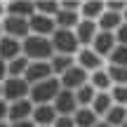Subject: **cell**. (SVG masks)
<instances>
[{
    "instance_id": "obj_30",
    "label": "cell",
    "mask_w": 127,
    "mask_h": 127,
    "mask_svg": "<svg viewBox=\"0 0 127 127\" xmlns=\"http://www.w3.org/2000/svg\"><path fill=\"white\" fill-rule=\"evenodd\" d=\"M111 96L115 106H127V85H115L111 90Z\"/></svg>"
},
{
    "instance_id": "obj_26",
    "label": "cell",
    "mask_w": 127,
    "mask_h": 127,
    "mask_svg": "<svg viewBox=\"0 0 127 127\" xmlns=\"http://www.w3.org/2000/svg\"><path fill=\"white\" fill-rule=\"evenodd\" d=\"M104 120L108 125H113V127H120L123 123H127V106H113Z\"/></svg>"
},
{
    "instance_id": "obj_34",
    "label": "cell",
    "mask_w": 127,
    "mask_h": 127,
    "mask_svg": "<svg viewBox=\"0 0 127 127\" xmlns=\"http://www.w3.org/2000/svg\"><path fill=\"white\" fill-rule=\"evenodd\" d=\"M96 127H113V125H108L106 120H99V125H96Z\"/></svg>"
},
{
    "instance_id": "obj_35",
    "label": "cell",
    "mask_w": 127,
    "mask_h": 127,
    "mask_svg": "<svg viewBox=\"0 0 127 127\" xmlns=\"http://www.w3.org/2000/svg\"><path fill=\"white\" fill-rule=\"evenodd\" d=\"M123 17H125V21H127V9H125V14H123Z\"/></svg>"
},
{
    "instance_id": "obj_3",
    "label": "cell",
    "mask_w": 127,
    "mask_h": 127,
    "mask_svg": "<svg viewBox=\"0 0 127 127\" xmlns=\"http://www.w3.org/2000/svg\"><path fill=\"white\" fill-rule=\"evenodd\" d=\"M52 45H54V54H68V57H78V52L82 50L75 31H64V28H57V33L52 35Z\"/></svg>"
},
{
    "instance_id": "obj_18",
    "label": "cell",
    "mask_w": 127,
    "mask_h": 127,
    "mask_svg": "<svg viewBox=\"0 0 127 127\" xmlns=\"http://www.w3.org/2000/svg\"><path fill=\"white\" fill-rule=\"evenodd\" d=\"M57 28H64V31H75L82 21V14L80 12H68V9H61L59 14L54 17Z\"/></svg>"
},
{
    "instance_id": "obj_16",
    "label": "cell",
    "mask_w": 127,
    "mask_h": 127,
    "mask_svg": "<svg viewBox=\"0 0 127 127\" xmlns=\"http://www.w3.org/2000/svg\"><path fill=\"white\" fill-rule=\"evenodd\" d=\"M123 14H118V12H111V9H106L104 14H101V19L96 21V26H99V31H106V33H115L120 26H123Z\"/></svg>"
},
{
    "instance_id": "obj_31",
    "label": "cell",
    "mask_w": 127,
    "mask_h": 127,
    "mask_svg": "<svg viewBox=\"0 0 127 127\" xmlns=\"http://www.w3.org/2000/svg\"><path fill=\"white\" fill-rule=\"evenodd\" d=\"M52 127H75V120H73V115H59Z\"/></svg>"
},
{
    "instance_id": "obj_15",
    "label": "cell",
    "mask_w": 127,
    "mask_h": 127,
    "mask_svg": "<svg viewBox=\"0 0 127 127\" xmlns=\"http://www.w3.org/2000/svg\"><path fill=\"white\" fill-rule=\"evenodd\" d=\"M96 33H99V26H96V21H87V19H82L80 26L75 28V35H78V42H80V47H92V42H94Z\"/></svg>"
},
{
    "instance_id": "obj_36",
    "label": "cell",
    "mask_w": 127,
    "mask_h": 127,
    "mask_svg": "<svg viewBox=\"0 0 127 127\" xmlns=\"http://www.w3.org/2000/svg\"><path fill=\"white\" fill-rule=\"evenodd\" d=\"M120 127H127V123H123V125H120Z\"/></svg>"
},
{
    "instance_id": "obj_7",
    "label": "cell",
    "mask_w": 127,
    "mask_h": 127,
    "mask_svg": "<svg viewBox=\"0 0 127 127\" xmlns=\"http://www.w3.org/2000/svg\"><path fill=\"white\" fill-rule=\"evenodd\" d=\"M57 33V21L54 17L35 12L31 17V35H42V38H52Z\"/></svg>"
},
{
    "instance_id": "obj_1",
    "label": "cell",
    "mask_w": 127,
    "mask_h": 127,
    "mask_svg": "<svg viewBox=\"0 0 127 127\" xmlns=\"http://www.w3.org/2000/svg\"><path fill=\"white\" fill-rule=\"evenodd\" d=\"M24 57H26L28 61H52V57H54L52 38L28 35L26 40H24Z\"/></svg>"
},
{
    "instance_id": "obj_32",
    "label": "cell",
    "mask_w": 127,
    "mask_h": 127,
    "mask_svg": "<svg viewBox=\"0 0 127 127\" xmlns=\"http://www.w3.org/2000/svg\"><path fill=\"white\" fill-rule=\"evenodd\" d=\"M115 38H118V45H127V21L115 31Z\"/></svg>"
},
{
    "instance_id": "obj_23",
    "label": "cell",
    "mask_w": 127,
    "mask_h": 127,
    "mask_svg": "<svg viewBox=\"0 0 127 127\" xmlns=\"http://www.w3.org/2000/svg\"><path fill=\"white\" fill-rule=\"evenodd\" d=\"M28 66H31V61H28L26 57H19V59L5 64L2 71L7 73V78H24V75H26V71H28Z\"/></svg>"
},
{
    "instance_id": "obj_13",
    "label": "cell",
    "mask_w": 127,
    "mask_h": 127,
    "mask_svg": "<svg viewBox=\"0 0 127 127\" xmlns=\"http://www.w3.org/2000/svg\"><path fill=\"white\" fill-rule=\"evenodd\" d=\"M0 54H2V64L19 59V57H24V42H19L17 38L2 35V40H0Z\"/></svg>"
},
{
    "instance_id": "obj_27",
    "label": "cell",
    "mask_w": 127,
    "mask_h": 127,
    "mask_svg": "<svg viewBox=\"0 0 127 127\" xmlns=\"http://www.w3.org/2000/svg\"><path fill=\"white\" fill-rule=\"evenodd\" d=\"M35 12L40 14H47V17H57V14L61 12V2H45V0H40V2H35Z\"/></svg>"
},
{
    "instance_id": "obj_24",
    "label": "cell",
    "mask_w": 127,
    "mask_h": 127,
    "mask_svg": "<svg viewBox=\"0 0 127 127\" xmlns=\"http://www.w3.org/2000/svg\"><path fill=\"white\" fill-rule=\"evenodd\" d=\"M73 120H75V127H96L99 125V115L92 108H78Z\"/></svg>"
},
{
    "instance_id": "obj_2",
    "label": "cell",
    "mask_w": 127,
    "mask_h": 127,
    "mask_svg": "<svg viewBox=\"0 0 127 127\" xmlns=\"http://www.w3.org/2000/svg\"><path fill=\"white\" fill-rule=\"evenodd\" d=\"M64 90L61 87V80L59 78H50L45 82H38V85L31 87V101L35 106H42V104H54V99L59 96V92Z\"/></svg>"
},
{
    "instance_id": "obj_33",
    "label": "cell",
    "mask_w": 127,
    "mask_h": 127,
    "mask_svg": "<svg viewBox=\"0 0 127 127\" xmlns=\"http://www.w3.org/2000/svg\"><path fill=\"white\" fill-rule=\"evenodd\" d=\"M9 127H38L33 120H19V123H12Z\"/></svg>"
},
{
    "instance_id": "obj_17",
    "label": "cell",
    "mask_w": 127,
    "mask_h": 127,
    "mask_svg": "<svg viewBox=\"0 0 127 127\" xmlns=\"http://www.w3.org/2000/svg\"><path fill=\"white\" fill-rule=\"evenodd\" d=\"M7 14L9 17L31 19L33 14H35V2H28V0H12V2H7Z\"/></svg>"
},
{
    "instance_id": "obj_10",
    "label": "cell",
    "mask_w": 127,
    "mask_h": 127,
    "mask_svg": "<svg viewBox=\"0 0 127 127\" xmlns=\"http://www.w3.org/2000/svg\"><path fill=\"white\" fill-rule=\"evenodd\" d=\"M33 111H35V104L28 99H21V101H14L9 104V111H7V120L9 123H19V120H31L33 118Z\"/></svg>"
},
{
    "instance_id": "obj_11",
    "label": "cell",
    "mask_w": 127,
    "mask_h": 127,
    "mask_svg": "<svg viewBox=\"0 0 127 127\" xmlns=\"http://www.w3.org/2000/svg\"><path fill=\"white\" fill-rule=\"evenodd\" d=\"M52 106L57 108L59 115H75V111L80 108L78 106V99H75V92H71V90H61Z\"/></svg>"
},
{
    "instance_id": "obj_8",
    "label": "cell",
    "mask_w": 127,
    "mask_h": 127,
    "mask_svg": "<svg viewBox=\"0 0 127 127\" xmlns=\"http://www.w3.org/2000/svg\"><path fill=\"white\" fill-rule=\"evenodd\" d=\"M28 80V85H38V82H45L50 80V78H54V71H52V64L50 61H31V66H28L26 75H24Z\"/></svg>"
},
{
    "instance_id": "obj_20",
    "label": "cell",
    "mask_w": 127,
    "mask_h": 127,
    "mask_svg": "<svg viewBox=\"0 0 127 127\" xmlns=\"http://www.w3.org/2000/svg\"><path fill=\"white\" fill-rule=\"evenodd\" d=\"M96 87L92 85V82H87V85H82L80 90H75V99H78V106L80 108H92V104H94L96 99Z\"/></svg>"
},
{
    "instance_id": "obj_4",
    "label": "cell",
    "mask_w": 127,
    "mask_h": 127,
    "mask_svg": "<svg viewBox=\"0 0 127 127\" xmlns=\"http://www.w3.org/2000/svg\"><path fill=\"white\" fill-rule=\"evenodd\" d=\"M31 96V85L26 78H5L2 80V101H21Z\"/></svg>"
},
{
    "instance_id": "obj_21",
    "label": "cell",
    "mask_w": 127,
    "mask_h": 127,
    "mask_svg": "<svg viewBox=\"0 0 127 127\" xmlns=\"http://www.w3.org/2000/svg\"><path fill=\"white\" fill-rule=\"evenodd\" d=\"M113 96H111V92H99L96 94V99H94V104H92V111H94L99 118H106L108 115V111L113 108Z\"/></svg>"
},
{
    "instance_id": "obj_29",
    "label": "cell",
    "mask_w": 127,
    "mask_h": 127,
    "mask_svg": "<svg viewBox=\"0 0 127 127\" xmlns=\"http://www.w3.org/2000/svg\"><path fill=\"white\" fill-rule=\"evenodd\" d=\"M111 66H125L127 68V45H118L113 50V54L108 57Z\"/></svg>"
},
{
    "instance_id": "obj_22",
    "label": "cell",
    "mask_w": 127,
    "mask_h": 127,
    "mask_svg": "<svg viewBox=\"0 0 127 127\" xmlns=\"http://www.w3.org/2000/svg\"><path fill=\"white\" fill-rule=\"evenodd\" d=\"M50 64H52V71H54V75L61 78L64 73H66L68 68H73L78 61H75V57H68V54H54Z\"/></svg>"
},
{
    "instance_id": "obj_28",
    "label": "cell",
    "mask_w": 127,
    "mask_h": 127,
    "mask_svg": "<svg viewBox=\"0 0 127 127\" xmlns=\"http://www.w3.org/2000/svg\"><path fill=\"white\" fill-rule=\"evenodd\" d=\"M106 71H108L111 80H113V87L115 85H127V68L125 66H108Z\"/></svg>"
},
{
    "instance_id": "obj_14",
    "label": "cell",
    "mask_w": 127,
    "mask_h": 127,
    "mask_svg": "<svg viewBox=\"0 0 127 127\" xmlns=\"http://www.w3.org/2000/svg\"><path fill=\"white\" fill-rule=\"evenodd\" d=\"M57 118H59V113H57V108L52 104H42V106H35V111H33V123L38 127H52L57 123Z\"/></svg>"
},
{
    "instance_id": "obj_12",
    "label": "cell",
    "mask_w": 127,
    "mask_h": 127,
    "mask_svg": "<svg viewBox=\"0 0 127 127\" xmlns=\"http://www.w3.org/2000/svg\"><path fill=\"white\" fill-rule=\"evenodd\" d=\"M75 61H78V66H80V68H85L87 73L101 71V66H104V59H101V57L96 54V52L92 50V47H82V50L78 52Z\"/></svg>"
},
{
    "instance_id": "obj_5",
    "label": "cell",
    "mask_w": 127,
    "mask_h": 127,
    "mask_svg": "<svg viewBox=\"0 0 127 127\" xmlns=\"http://www.w3.org/2000/svg\"><path fill=\"white\" fill-rule=\"evenodd\" d=\"M2 33L17 40H26L31 35V19H21V17H5L2 19Z\"/></svg>"
},
{
    "instance_id": "obj_9",
    "label": "cell",
    "mask_w": 127,
    "mask_h": 127,
    "mask_svg": "<svg viewBox=\"0 0 127 127\" xmlns=\"http://www.w3.org/2000/svg\"><path fill=\"white\" fill-rule=\"evenodd\" d=\"M115 47H118V38H115V33H106V31H99L96 38H94V42H92V50H94L101 59H108V57L113 54Z\"/></svg>"
},
{
    "instance_id": "obj_19",
    "label": "cell",
    "mask_w": 127,
    "mask_h": 127,
    "mask_svg": "<svg viewBox=\"0 0 127 127\" xmlns=\"http://www.w3.org/2000/svg\"><path fill=\"white\" fill-rule=\"evenodd\" d=\"M104 12H106V2H101V0H85L80 9L82 19H87V21H99Z\"/></svg>"
},
{
    "instance_id": "obj_6",
    "label": "cell",
    "mask_w": 127,
    "mask_h": 127,
    "mask_svg": "<svg viewBox=\"0 0 127 127\" xmlns=\"http://www.w3.org/2000/svg\"><path fill=\"white\" fill-rule=\"evenodd\" d=\"M59 80H61V87H64V90L75 92V90H80L82 85H87V82H90V73H87L85 68H80V66L75 64L73 68H68V71L64 73Z\"/></svg>"
},
{
    "instance_id": "obj_25",
    "label": "cell",
    "mask_w": 127,
    "mask_h": 127,
    "mask_svg": "<svg viewBox=\"0 0 127 127\" xmlns=\"http://www.w3.org/2000/svg\"><path fill=\"white\" fill-rule=\"evenodd\" d=\"M90 82L96 87V92H111L113 90V80H111V75H108V71H94L90 75Z\"/></svg>"
}]
</instances>
